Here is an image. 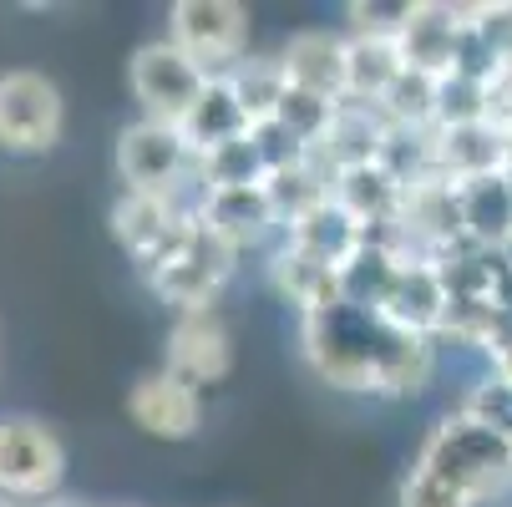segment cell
I'll return each mask as SVG.
<instances>
[{"instance_id": "6da1fadb", "label": "cell", "mask_w": 512, "mask_h": 507, "mask_svg": "<svg viewBox=\"0 0 512 507\" xmlns=\"http://www.w3.org/2000/svg\"><path fill=\"white\" fill-rule=\"evenodd\" d=\"M208 71L193 66L173 41H153L132 56V92L137 102L148 107V122H163V127H188V117L198 112V102L208 97Z\"/></svg>"}, {"instance_id": "7a4b0ae2", "label": "cell", "mask_w": 512, "mask_h": 507, "mask_svg": "<svg viewBox=\"0 0 512 507\" xmlns=\"http://www.w3.org/2000/svg\"><path fill=\"white\" fill-rule=\"evenodd\" d=\"M61 137V92L41 71H6L0 77V148L46 153Z\"/></svg>"}, {"instance_id": "3957f363", "label": "cell", "mask_w": 512, "mask_h": 507, "mask_svg": "<svg viewBox=\"0 0 512 507\" xmlns=\"http://www.w3.org/2000/svg\"><path fill=\"white\" fill-rule=\"evenodd\" d=\"M66 472V452L31 416L0 421V497H46Z\"/></svg>"}, {"instance_id": "277c9868", "label": "cell", "mask_w": 512, "mask_h": 507, "mask_svg": "<svg viewBox=\"0 0 512 507\" xmlns=\"http://www.w3.org/2000/svg\"><path fill=\"white\" fill-rule=\"evenodd\" d=\"M244 36H249V21H244V6H234V0H183L173 11V46L203 71L239 61Z\"/></svg>"}, {"instance_id": "5b68a950", "label": "cell", "mask_w": 512, "mask_h": 507, "mask_svg": "<svg viewBox=\"0 0 512 507\" xmlns=\"http://www.w3.org/2000/svg\"><path fill=\"white\" fill-rule=\"evenodd\" d=\"M183 153H188V137L178 127H163V122L127 127L122 142H117V168L127 178V193L168 198V188L183 168Z\"/></svg>"}, {"instance_id": "8992f818", "label": "cell", "mask_w": 512, "mask_h": 507, "mask_svg": "<svg viewBox=\"0 0 512 507\" xmlns=\"http://www.w3.org/2000/svg\"><path fill=\"white\" fill-rule=\"evenodd\" d=\"M127 416L148 431V437H168V442H183L198 431V416H203V401H198V386H188L183 376L173 371H158V376H142L127 396Z\"/></svg>"}, {"instance_id": "52a82bcc", "label": "cell", "mask_w": 512, "mask_h": 507, "mask_svg": "<svg viewBox=\"0 0 512 507\" xmlns=\"http://www.w3.org/2000/svg\"><path fill=\"white\" fill-rule=\"evenodd\" d=\"M229 330L213 310H188L178 325H173V340H168V371L183 376L188 386H203V381H218L229 371Z\"/></svg>"}, {"instance_id": "ba28073f", "label": "cell", "mask_w": 512, "mask_h": 507, "mask_svg": "<svg viewBox=\"0 0 512 507\" xmlns=\"http://www.w3.org/2000/svg\"><path fill=\"white\" fill-rule=\"evenodd\" d=\"M284 82L305 102H330L350 82V51L330 36H300L284 56Z\"/></svg>"}, {"instance_id": "9c48e42d", "label": "cell", "mask_w": 512, "mask_h": 507, "mask_svg": "<svg viewBox=\"0 0 512 507\" xmlns=\"http://www.w3.org/2000/svg\"><path fill=\"white\" fill-rule=\"evenodd\" d=\"M0 507H16V502H11V497H0Z\"/></svg>"}]
</instances>
